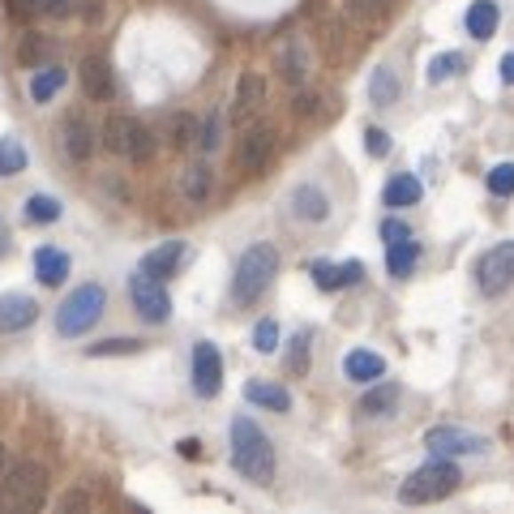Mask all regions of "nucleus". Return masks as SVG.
Instances as JSON below:
<instances>
[{
    "instance_id": "obj_24",
    "label": "nucleus",
    "mask_w": 514,
    "mask_h": 514,
    "mask_svg": "<svg viewBox=\"0 0 514 514\" xmlns=\"http://www.w3.org/2000/svg\"><path fill=\"white\" fill-rule=\"evenodd\" d=\"M420 194H424V189H420V180H416V176H407V171H403V176H394L391 185H386V194H382V202H386L391 210H403V206H416Z\"/></svg>"
},
{
    "instance_id": "obj_42",
    "label": "nucleus",
    "mask_w": 514,
    "mask_h": 514,
    "mask_svg": "<svg viewBox=\"0 0 514 514\" xmlns=\"http://www.w3.org/2000/svg\"><path fill=\"white\" fill-rule=\"evenodd\" d=\"M296 347H292V356H288V368H292V373H304V368H309V339H300V335H296Z\"/></svg>"
},
{
    "instance_id": "obj_28",
    "label": "nucleus",
    "mask_w": 514,
    "mask_h": 514,
    "mask_svg": "<svg viewBox=\"0 0 514 514\" xmlns=\"http://www.w3.org/2000/svg\"><path fill=\"white\" fill-rule=\"evenodd\" d=\"M65 82H69V74H65L60 65H43L39 74L30 77V99H35V103H48L51 95H60Z\"/></svg>"
},
{
    "instance_id": "obj_8",
    "label": "nucleus",
    "mask_w": 514,
    "mask_h": 514,
    "mask_svg": "<svg viewBox=\"0 0 514 514\" xmlns=\"http://www.w3.org/2000/svg\"><path fill=\"white\" fill-rule=\"evenodd\" d=\"M476 283H480V292L485 296H502L506 288L514 283V241L506 245H493L485 257H480V266H476Z\"/></svg>"
},
{
    "instance_id": "obj_3",
    "label": "nucleus",
    "mask_w": 514,
    "mask_h": 514,
    "mask_svg": "<svg viewBox=\"0 0 514 514\" xmlns=\"http://www.w3.org/2000/svg\"><path fill=\"white\" fill-rule=\"evenodd\" d=\"M48 497V471L39 463H9L0 471V510H39Z\"/></svg>"
},
{
    "instance_id": "obj_25",
    "label": "nucleus",
    "mask_w": 514,
    "mask_h": 514,
    "mask_svg": "<svg viewBox=\"0 0 514 514\" xmlns=\"http://www.w3.org/2000/svg\"><path fill=\"white\" fill-rule=\"evenodd\" d=\"M394 403H399V386L394 382H368L365 399H360V412L365 416H386V412H394Z\"/></svg>"
},
{
    "instance_id": "obj_33",
    "label": "nucleus",
    "mask_w": 514,
    "mask_h": 514,
    "mask_svg": "<svg viewBox=\"0 0 514 514\" xmlns=\"http://www.w3.org/2000/svg\"><path fill=\"white\" fill-rule=\"evenodd\" d=\"M133 352H142V339H107L86 347V356H133Z\"/></svg>"
},
{
    "instance_id": "obj_1",
    "label": "nucleus",
    "mask_w": 514,
    "mask_h": 514,
    "mask_svg": "<svg viewBox=\"0 0 514 514\" xmlns=\"http://www.w3.org/2000/svg\"><path fill=\"white\" fill-rule=\"evenodd\" d=\"M227 438H232V467L245 476L249 485H270V476H274V450H270L266 433L249 416H236L227 424Z\"/></svg>"
},
{
    "instance_id": "obj_34",
    "label": "nucleus",
    "mask_w": 514,
    "mask_h": 514,
    "mask_svg": "<svg viewBox=\"0 0 514 514\" xmlns=\"http://www.w3.org/2000/svg\"><path fill=\"white\" fill-rule=\"evenodd\" d=\"M489 194L493 197H510L514 194V163H497L489 171Z\"/></svg>"
},
{
    "instance_id": "obj_2",
    "label": "nucleus",
    "mask_w": 514,
    "mask_h": 514,
    "mask_svg": "<svg viewBox=\"0 0 514 514\" xmlns=\"http://www.w3.org/2000/svg\"><path fill=\"white\" fill-rule=\"evenodd\" d=\"M279 274V249L274 245H249L236 262V274H232V304H257L266 296L270 279Z\"/></svg>"
},
{
    "instance_id": "obj_20",
    "label": "nucleus",
    "mask_w": 514,
    "mask_h": 514,
    "mask_svg": "<svg viewBox=\"0 0 514 514\" xmlns=\"http://www.w3.org/2000/svg\"><path fill=\"white\" fill-rule=\"evenodd\" d=\"M180 262H185V241H163L159 249H150L146 257H142L138 270H146L154 279H171V274L180 270Z\"/></svg>"
},
{
    "instance_id": "obj_29",
    "label": "nucleus",
    "mask_w": 514,
    "mask_h": 514,
    "mask_svg": "<svg viewBox=\"0 0 514 514\" xmlns=\"http://www.w3.org/2000/svg\"><path fill=\"white\" fill-rule=\"evenodd\" d=\"M26 159H30V154H26V146L18 138H0V180L26 171Z\"/></svg>"
},
{
    "instance_id": "obj_6",
    "label": "nucleus",
    "mask_w": 514,
    "mask_h": 514,
    "mask_svg": "<svg viewBox=\"0 0 514 514\" xmlns=\"http://www.w3.org/2000/svg\"><path fill=\"white\" fill-rule=\"evenodd\" d=\"M103 146L112 150V154L133 159V163H146L150 154H154V133L142 121H133L124 112H112L107 124H103Z\"/></svg>"
},
{
    "instance_id": "obj_40",
    "label": "nucleus",
    "mask_w": 514,
    "mask_h": 514,
    "mask_svg": "<svg viewBox=\"0 0 514 514\" xmlns=\"http://www.w3.org/2000/svg\"><path fill=\"white\" fill-rule=\"evenodd\" d=\"M382 241H386V245H399V241H412V227H407V223L403 219H386L382 223Z\"/></svg>"
},
{
    "instance_id": "obj_16",
    "label": "nucleus",
    "mask_w": 514,
    "mask_h": 514,
    "mask_svg": "<svg viewBox=\"0 0 514 514\" xmlns=\"http://www.w3.org/2000/svg\"><path fill=\"white\" fill-rule=\"evenodd\" d=\"M365 279V262H318L313 266V283H318L321 292H343V288H352V283H360Z\"/></svg>"
},
{
    "instance_id": "obj_39",
    "label": "nucleus",
    "mask_w": 514,
    "mask_h": 514,
    "mask_svg": "<svg viewBox=\"0 0 514 514\" xmlns=\"http://www.w3.org/2000/svg\"><path fill=\"white\" fill-rule=\"evenodd\" d=\"M26 9H30V13H48V18H60V13H69V9H74V0H26Z\"/></svg>"
},
{
    "instance_id": "obj_43",
    "label": "nucleus",
    "mask_w": 514,
    "mask_h": 514,
    "mask_svg": "<svg viewBox=\"0 0 514 514\" xmlns=\"http://www.w3.org/2000/svg\"><path fill=\"white\" fill-rule=\"evenodd\" d=\"M48 39H30V43H22V48H18V56H22V65H35V60H39V56H48Z\"/></svg>"
},
{
    "instance_id": "obj_14",
    "label": "nucleus",
    "mask_w": 514,
    "mask_h": 514,
    "mask_svg": "<svg viewBox=\"0 0 514 514\" xmlns=\"http://www.w3.org/2000/svg\"><path fill=\"white\" fill-rule=\"evenodd\" d=\"M35 318H39V304L30 296L22 292L0 296V335H18L26 326H35Z\"/></svg>"
},
{
    "instance_id": "obj_11",
    "label": "nucleus",
    "mask_w": 514,
    "mask_h": 514,
    "mask_svg": "<svg viewBox=\"0 0 514 514\" xmlns=\"http://www.w3.org/2000/svg\"><path fill=\"white\" fill-rule=\"evenodd\" d=\"M194 391L197 399H215L223 391V356L215 343H197L194 347Z\"/></svg>"
},
{
    "instance_id": "obj_21",
    "label": "nucleus",
    "mask_w": 514,
    "mask_h": 514,
    "mask_svg": "<svg viewBox=\"0 0 514 514\" xmlns=\"http://www.w3.org/2000/svg\"><path fill=\"white\" fill-rule=\"evenodd\" d=\"M497 22H502L497 0H471V9H467V35H471V39H493V35H497Z\"/></svg>"
},
{
    "instance_id": "obj_5",
    "label": "nucleus",
    "mask_w": 514,
    "mask_h": 514,
    "mask_svg": "<svg viewBox=\"0 0 514 514\" xmlns=\"http://www.w3.org/2000/svg\"><path fill=\"white\" fill-rule=\"evenodd\" d=\"M103 304H107V288L103 283H82V288H74V292L65 296V304L56 313V330L65 339H82L103 318Z\"/></svg>"
},
{
    "instance_id": "obj_30",
    "label": "nucleus",
    "mask_w": 514,
    "mask_h": 514,
    "mask_svg": "<svg viewBox=\"0 0 514 514\" xmlns=\"http://www.w3.org/2000/svg\"><path fill=\"white\" fill-rule=\"evenodd\" d=\"M463 51H441V56H433L429 60V82L438 86V82H450L455 74H463Z\"/></svg>"
},
{
    "instance_id": "obj_44",
    "label": "nucleus",
    "mask_w": 514,
    "mask_h": 514,
    "mask_svg": "<svg viewBox=\"0 0 514 514\" xmlns=\"http://www.w3.org/2000/svg\"><path fill=\"white\" fill-rule=\"evenodd\" d=\"M176 446H180V455H185V459H197V455H202V441H197V438H185V441H176Z\"/></svg>"
},
{
    "instance_id": "obj_45",
    "label": "nucleus",
    "mask_w": 514,
    "mask_h": 514,
    "mask_svg": "<svg viewBox=\"0 0 514 514\" xmlns=\"http://www.w3.org/2000/svg\"><path fill=\"white\" fill-rule=\"evenodd\" d=\"M502 82H506V86H514V51H506V56H502Z\"/></svg>"
},
{
    "instance_id": "obj_18",
    "label": "nucleus",
    "mask_w": 514,
    "mask_h": 514,
    "mask_svg": "<svg viewBox=\"0 0 514 514\" xmlns=\"http://www.w3.org/2000/svg\"><path fill=\"white\" fill-rule=\"evenodd\" d=\"M35 279H39L43 288H60V283L69 279V253L56 245H43L35 253Z\"/></svg>"
},
{
    "instance_id": "obj_38",
    "label": "nucleus",
    "mask_w": 514,
    "mask_h": 514,
    "mask_svg": "<svg viewBox=\"0 0 514 514\" xmlns=\"http://www.w3.org/2000/svg\"><path fill=\"white\" fill-rule=\"evenodd\" d=\"M365 150L373 159H386L391 154V138H386V129H365Z\"/></svg>"
},
{
    "instance_id": "obj_46",
    "label": "nucleus",
    "mask_w": 514,
    "mask_h": 514,
    "mask_svg": "<svg viewBox=\"0 0 514 514\" xmlns=\"http://www.w3.org/2000/svg\"><path fill=\"white\" fill-rule=\"evenodd\" d=\"M0 253H4V227H0Z\"/></svg>"
},
{
    "instance_id": "obj_35",
    "label": "nucleus",
    "mask_w": 514,
    "mask_h": 514,
    "mask_svg": "<svg viewBox=\"0 0 514 514\" xmlns=\"http://www.w3.org/2000/svg\"><path fill=\"white\" fill-rule=\"evenodd\" d=\"M253 347H257V352H274V347H279V321L274 318L257 321V326H253Z\"/></svg>"
},
{
    "instance_id": "obj_23",
    "label": "nucleus",
    "mask_w": 514,
    "mask_h": 514,
    "mask_svg": "<svg viewBox=\"0 0 514 514\" xmlns=\"http://www.w3.org/2000/svg\"><path fill=\"white\" fill-rule=\"evenodd\" d=\"M245 399L257 403V407H270V412H292V394L283 386H274V382H249Z\"/></svg>"
},
{
    "instance_id": "obj_19",
    "label": "nucleus",
    "mask_w": 514,
    "mask_h": 514,
    "mask_svg": "<svg viewBox=\"0 0 514 514\" xmlns=\"http://www.w3.org/2000/svg\"><path fill=\"white\" fill-rule=\"evenodd\" d=\"M343 373H347V382H377V377H386V360L377 356V352H368V347H356V352H347V360H343Z\"/></svg>"
},
{
    "instance_id": "obj_31",
    "label": "nucleus",
    "mask_w": 514,
    "mask_h": 514,
    "mask_svg": "<svg viewBox=\"0 0 514 514\" xmlns=\"http://www.w3.org/2000/svg\"><path fill=\"white\" fill-rule=\"evenodd\" d=\"M22 215H26V223H56L60 219V202L48 197V194H35L22 206Z\"/></svg>"
},
{
    "instance_id": "obj_27",
    "label": "nucleus",
    "mask_w": 514,
    "mask_h": 514,
    "mask_svg": "<svg viewBox=\"0 0 514 514\" xmlns=\"http://www.w3.org/2000/svg\"><path fill=\"white\" fill-rule=\"evenodd\" d=\"M420 262V245L416 241H399V245H386V270L394 279H407Z\"/></svg>"
},
{
    "instance_id": "obj_10",
    "label": "nucleus",
    "mask_w": 514,
    "mask_h": 514,
    "mask_svg": "<svg viewBox=\"0 0 514 514\" xmlns=\"http://www.w3.org/2000/svg\"><path fill=\"white\" fill-rule=\"evenodd\" d=\"M262 107H266V77L257 74V69H245V74H241V86H236V103H232V124H236V129H249Z\"/></svg>"
},
{
    "instance_id": "obj_41",
    "label": "nucleus",
    "mask_w": 514,
    "mask_h": 514,
    "mask_svg": "<svg viewBox=\"0 0 514 514\" xmlns=\"http://www.w3.org/2000/svg\"><path fill=\"white\" fill-rule=\"evenodd\" d=\"M391 9V0H352V13L356 18H382Z\"/></svg>"
},
{
    "instance_id": "obj_26",
    "label": "nucleus",
    "mask_w": 514,
    "mask_h": 514,
    "mask_svg": "<svg viewBox=\"0 0 514 514\" xmlns=\"http://www.w3.org/2000/svg\"><path fill=\"white\" fill-rule=\"evenodd\" d=\"M394 99H399V77H394V69L391 65L373 69V77H368V103H373V107H391Z\"/></svg>"
},
{
    "instance_id": "obj_22",
    "label": "nucleus",
    "mask_w": 514,
    "mask_h": 514,
    "mask_svg": "<svg viewBox=\"0 0 514 514\" xmlns=\"http://www.w3.org/2000/svg\"><path fill=\"white\" fill-rule=\"evenodd\" d=\"M210 189H215V171H210V163L185 168V176H180V194H185L189 206H202V202L210 197Z\"/></svg>"
},
{
    "instance_id": "obj_15",
    "label": "nucleus",
    "mask_w": 514,
    "mask_h": 514,
    "mask_svg": "<svg viewBox=\"0 0 514 514\" xmlns=\"http://www.w3.org/2000/svg\"><path fill=\"white\" fill-rule=\"evenodd\" d=\"M292 215L300 223H326L330 219V197H326V189H321V185H296Z\"/></svg>"
},
{
    "instance_id": "obj_4",
    "label": "nucleus",
    "mask_w": 514,
    "mask_h": 514,
    "mask_svg": "<svg viewBox=\"0 0 514 514\" xmlns=\"http://www.w3.org/2000/svg\"><path fill=\"white\" fill-rule=\"evenodd\" d=\"M459 467L450 463V459H433V463L416 467L403 485H399V502H407V506H429V502H441V497H450V493L459 489Z\"/></svg>"
},
{
    "instance_id": "obj_36",
    "label": "nucleus",
    "mask_w": 514,
    "mask_h": 514,
    "mask_svg": "<svg viewBox=\"0 0 514 514\" xmlns=\"http://www.w3.org/2000/svg\"><path fill=\"white\" fill-rule=\"evenodd\" d=\"M219 142H223V116L219 112H210L206 124H202V150L210 154V150H219Z\"/></svg>"
},
{
    "instance_id": "obj_32",
    "label": "nucleus",
    "mask_w": 514,
    "mask_h": 514,
    "mask_svg": "<svg viewBox=\"0 0 514 514\" xmlns=\"http://www.w3.org/2000/svg\"><path fill=\"white\" fill-rule=\"evenodd\" d=\"M194 138H197V121H194V116H185V112H180V116H171V124H168V142H171V146L180 150V146H189Z\"/></svg>"
},
{
    "instance_id": "obj_7",
    "label": "nucleus",
    "mask_w": 514,
    "mask_h": 514,
    "mask_svg": "<svg viewBox=\"0 0 514 514\" xmlns=\"http://www.w3.org/2000/svg\"><path fill=\"white\" fill-rule=\"evenodd\" d=\"M129 300H133V309H138L142 321H168L171 318V296H168V288H163V279H154L146 270L129 274Z\"/></svg>"
},
{
    "instance_id": "obj_9",
    "label": "nucleus",
    "mask_w": 514,
    "mask_h": 514,
    "mask_svg": "<svg viewBox=\"0 0 514 514\" xmlns=\"http://www.w3.org/2000/svg\"><path fill=\"white\" fill-rule=\"evenodd\" d=\"M424 446H429L433 455H441V459H455V455H485V450H489V438L455 429V424H438V429L424 433Z\"/></svg>"
},
{
    "instance_id": "obj_17",
    "label": "nucleus",
    "mask_w": 514,
    "mask_h": 514,
    "mask_svg": "<svg viewBox=\"0 0 514 514\" xmlns=\"http://www.w3.org/2000/svg\"><path fill=\"white\" fill-rule=\"evenodd\" d=\"M82 91H86V99H95V103L116 95V77L107 69V60H99V56H86V60H82Z\"/></svg>"
},
{
    "instance_id": "obj_12",
    "label": "nucleus",
    "mask_w": 514,
    "mask_h": 514,
    "mask_svg": "<svg viewBox=\"0 0 514 514\" xmlns=\"http://www.w3.org/2000/svg\"><path fill=\"white\" fill-rule=\"evenodd\" d=\"M60 146H65V154L74 163H86L95 154V124L86 121L82 112H65V121H60Z\"/></svg>"
},
{
    "instance_id": "obj_37",
    "label": "nucleus",
    "mask_w": 514,
    "mask_h": 514,
    "mask_svg": "<svg viewBox=\"0 0 514 514\" xmlns=\"http://www.w3.org/2000/svg\"><path fill=\"white\" fill-rule=\"evenodd\" d=\"M283 74H288V82H304V51H300V43H292L288 48V60H283Z\"/></svg>"
},
{
    "instance_id": "obj_13",
    "label": "nucleus",
    "mask_w": 514,
    "mask_h": 514,
    "mask_svg": "<svg viewBox=\"0 0 514 514\" xmlns=\"http://www.w3.org/2000/svg\"><path fill=\"white\" fill-rule=\"evenodd\" d=\"M270 150H274V133H270V129H257V124H249L245 138H241V150H236V163H241V171L257 176V171L266 168Z\"/></svg>"
}]
</instances>
